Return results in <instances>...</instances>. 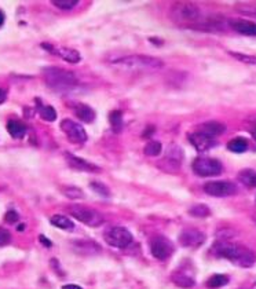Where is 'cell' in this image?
I'll list each match as a JSON object with an SVG mask.
<instances>
[{"label":"cell","mask_w":256,"mask_h":289,"mask_svg":"<svg viewBox=\"0 0 256 289\" xmlns=\"http://www.w3.org/2000/svg\"><path fill=\"white\" fill-rule=\"evenodd\" d=\"M171 279H172V282H174L176 286H179V288H192V286H194V279H193L190 275L181 273V271L172 274Z\"/></svg>","instance_id":"obj_23"},{"label":"cell","mask_w":256,"mask_h":289,"mask_svg":"<svg viewBox=\"0 0 256 289\" xmlns=\"http://www.w3.org/2000/svg\"><path fill=\"white\" fill-rule=\"evenodd\" d=\"M179 244L182 246H186V248H198L205 242V234L203 231H200L198 229L194 227H189L185 230L181 231L179 234Z\"/></svg>","instance_id":"obj_10"},{"label":"cell","mask_w":256,"mask_h":289,"mask_svg":"<svg viewBox=\"0 0 256 289\" xmlns=\"http://www.w3.org/2000/svg\"><path fill=\"white\" fill-rule=\"evenodd\" d=\"M237 179H238L245 188H256V171H253V170H249V168L242 170V171L238 172Z\"/></svg>","instance_id":"obj_22"},{"label":"cell","mask_w":256,"mask_h":289,"mask_svg":"<svg viewBox=\"0 0 256 289\" xmlns=\"http://www.w3.org/2000/svg\"><path fill=\"white\" fill-rule=\"evenodd\" d=\"M212 252L215 253V256L227 259L238 267H252L256 263L255 252L245 246L233 244L230 241H216L212 245Z\"/></svg>","instance_id":"obj_2"},{"label":"cell","mask_w":256,"mask_h":289,"mask_svg":"<svg viewBox=\"0 0 256 289\" xmlns=\"http://www.w3.org/2000/svg\"><path fill=\"white\" fill-rule=\"evenodd\" d=\"M251 289H256V284H253L252 285V288Z\"/></svg>","instance_id":"obj_42"},{"label":"cell","mask_w":256,"mask_h":289,"mask_svg":"<svg viewBox=\"0 0 256 289\" xmlns=\"http://www.w3.org/2000/svg\"><path fill=\"white\" fill-rule=\"evenodd\" d=\"M43 76L47 86L57 92H70L79 86V79L73 72L61 69L57 66L46 68L43 70Z\"/></svg>","instance_id":"obj_4"},{"label":"cell","mask_w":256,"mask_h":289,"mask_svg":"<svg viewBox=\"0 0 256 289\" xmlns=\"http://www.w3.org/2000/svg\"><path fill=\"white\" fill-rule=\"evenodd\" d=\"M90 188L94 190L95 193H98V194H101V196H103V197H109L110 196V192H109V189L103 185V183H99V182H91L90 183Z\"/></svg>","instance_id":"obj_34"},{"label":"cell","mask_w":256,"mask_h":289,"mask_svg":"<svg viewBox=\"0 0 256 289\" xmlns=\"http://www.w3.org/2000/svg\"><path fill=\"white\" fill-rule=\"evenodd\" d=\"M75 114L77 116V118H80L83 123L90 124L95 120V112L94 109H91L88 105H84V103H75Z\"/></svg>","instance_id":"obj_19"},{"label":"cell","mask_w":256,"mask_h":289,"mask_svg":"<svg viewBox=\"0 0 256 289\" xmlns=\"http://www.w3.org/2000/svg\"><path fill=\"white\" fill-rule=\"evenodd\" d=\"M150 251H152V255L156 259L164 260V259H167L172 253L174 248H172V244L170 242V240H167L166 237L157 236L150 242Z\"/></svg>","instance_id":"obj_12"},{"label":"cell","mask_w":256,"mask_h":289,"mask_svg":"<svg viewBox=\"0 0 256 289\" xmlns=\"http://www.w3.org/2000/svg\"><path fill=\"white\" fill-rule=\"evenodd\" d=\"M6 98H7V91L5 88H0V105L6 101Z\"/></svg>","instance_id":"obj_38"},{"label":"cell","mask_w":256,"mask_h":289,"mask_svg":"<svg viewBox=\"0 0 256 289\" xmlns=\"http://www.w3.org/2000/svg\"><path fill=\"white\" fill-rule=\"evenodd\" d=\"M109 64L130 72H155L164 66V62L161 59L149 57V55H139V54L109 58Z\"/></svg>","instance_id":"obj_3"},{"label":"cell","mask_w":256,"mask_h":289,"mask_svg":"<svg viewBox=\"0 0 256 289\" xmlns=\"http://www.w3.org/2000/svg\"><path fill=\"white\" fill-rule=\"evenodd\" d=\"M5 20H6L5 13H3V11L0 10V27H2V25H3V24H5Z\"/></svg>","instance_id":"obj_40"},{"label":"cell","mask_w":256,"mask_h":289,"mask_svg":"<svg viewBox=\"0 0 256 289\" xmlns=\"http://www.w3.org/2000/svg\"><path fill=\"white\" fill-rule=\"evenodd\" d=\"M11 242V234L10 231L5 229V227H0V246H6L7 244Z\"/></svg>","instance_id":"obj_35"},{"label":"cell","mask_w":256,"mask_h":289,"mask_svg":"<svg viewBox=\"0 0 256 289\" xmlns=\"http://www.w3.org/2000/svg\"><path fill=\"white\" fill-rule=\"evenodd\" d=\"M72 245L81 255H94V253H99L101 252L99 244H96L94 241L76 240L72 242Z\"/></svg>","instance_id":"obj_18"},{"label":"cell","mask_w":256,"mask_h":289,"mask_svg":"<svg viewBox=\"0 0 256 289\" xmlns=\"http://www.w3.org/2000/svg\"><path fill=\"white\" fill-rule=\"evenodd\" d=\"M224 131H226V127H224L222 123H219V121H208V123H204L201 124L197 129V132L205 135V136H208V138H212V139H215L216 136L223 134Z\"/></svg>","instance_id":"obj_17"},{"label":"cell","mask_w":256,"mask_h":289,"mask_svg":"<svg viewBox=\"0 0 256 289\" xmlns=\"http://www.w3.org/2000/svg\"><path fill=\"white\" fill-rule=\"evenodd\" d=\"M255 203H256V197H255Z\"/></svg>","instance_id":"obj_43"},{"label":"cell","mask_w":256,"mask_h":289,"mask_svg":"<svg viewBox=\"0 0 256 289\" xmlns=\"http://www.w3.org/2000/svg\"><path fill=\"white\" fill-rule=\"evenodd\" d=\"M182 160H183V152L178 144L172 143L167 149L166 157L163 160V170L170 168V171H178L181 168Z\"/></svg>","instance_id":"obj_11"},{"label":"cell","mask_w":256,"mask_h":289,"mask_svg":"<svg viewBox=\"0 0 256 289\" xmlns=\"http://www.w3.org/2000/svg\"><path fill=\"white\" fill-rule=\"evenodd\" d=\"M227 284H229V277H227V275H223V274H215L212 277H209L205 285H207L209 289H218Z\"/></svg>","instance_id":"obj_24"},{"label":"cell","mask_w":256,"mask_h":289,"mask_svg":"<svg viewBox=\"0 0 256 289\" xmlns=\"http://www.w3.org/2000/svg\"><path fill=\"white\" fill-rule=\"evenodd\" d=\"M42 47L44 50H47L51 54H55V55H58L59 58H62L66 62H69V64H79L81 61V55L79 51H76L73 48L69 47H54V46H50L47 43H43Z\"/></svg>","instance_id":"obj_13"},{"label":"cell","mask_w":256,"mask_h":289,"mask_svg":"<svg viewBox=\"0 0 256 289\" xmlns=\"http://www.w3.org/2000/svg\"><path fill=\"white\" fill-rule=\"evenodd\" d=\"M189 142L196 148L198 152H207V150L212 149L215 146V139L208 138L205 135L200 134V132H194V134H189Z\"/></svg>","instance_id":"obj_16"},{"label":"cell","mask_w":256,"mask_h":289,"mask_svg":"<svg viewBox=\"0 0 256 289\" xmlns=\"http://www.w3.org/2000/svg\"><path fill=\"white\" fill-rule=\"evenodd\" d=\"M109 121H110V125L114 132H120L121 128H123V114L118 110H114V112L110 113L109 116Z\"/></svg>","instance_id":"obj_27"},{"label":"cell","mask_w":256,"mask_h":289,"mask_svg":"<svg viewBox=\"0 0 256 289\" xmlns=\"http://www.w3.org/2000/svg\"><path fill=\"white\" fill-rule=\"evenodd\" d=\"M39 114H40V117L43 120H46V121H55V118H57V110L54 109L53 106H42L39 107Z\"/></svg>","instance_id":"obj_28"},{"label":"cell","mask_w":256,"mask_h":289,"mask_svg":"<svg viewBox=\"0 0 256 289\" xmlns=\"http://www.w3.org/2000/svg\"><path fill=\"white\" fill-rule=\"evenodd\" d=\"M62 289H83V288H81V286H79V285L69 284V285H64V286H62Z\"/></svg>","instance_id":"obj_39"},{"label":"cell","mask_w":256,"mask_h":289,"mask_svg":"<svg viewBox=\"0 0 256 289\" xmlns=\"http://www.w3.org/2000/svg\"><path fill=\"white\" fill-rule=\"evenodd\" d=\"M144 153L148 157H157L161 153V143L157 140H150L149 143H146L145 146Z\"/></svg>","instance_id":"obj_29"},{"label":"cell","mask_w":256,"mask_h":289,"mask_svg":"<svg viewBox=\"0 0 256 289\" xmlns=\"http://www.w3.org/2000/svg\"><path fill=\"white\" fill-rule=\"evenodd\" d=\"M61 129L65 132L66 138L73 143H84L87 140V132L84 127L70 118H65L61 121Z\"/></svg>","instance_id":"obj_9"},{"label":"cell","mask_w":256,"mask_h":289,"mask_svg":"<svg viewBox=\"0 0 256 289\" xmlns=\"http://www.w3.org/2000/svg\"><path fill=\"white\" fill-rule=\"evenodd\" d=\"M237 10L240 11L241 14H244L246 17H251L256 20V5H248V3H242V5L237 6Z\"/></svg>","instance_id":"obj_33"},{"label":"cell","mask_w":256,"mask_h":289,"mask_svg":"<svg viewBox=\"0 0 256 289\" xmlns=\"http://www.w3.org/2000/svg\"><path fill=\"white\" fill-rule=\"evenodd\" d=\"M105 241L113 248H127L128 245L133 244L134 237L128 229L117 226V227H112L110 230L106 231Z\"/></svg>","instance_id":"obj_7"},{"label":"cell","mask_w":256,"mask_h":289,"mask_svg":"<svg viewBox=\"0 0 256 289\" xmlns=\"http://www.w3.org/2000/svg\"><path fill=\"white\" fill-rule=\"evenodd\" d=\"M189 214L192 216H196V218H207L211 215V209L205 204H196L189 209Z\"/></svg>","instance_id":"obj_26"},{"label":"cell","mask_w":256,"mask_h":289,"mask_svg":"<svg viewBox=\"0 0 256 289\" xmlns=\"http://www.w3.org/2000/svg\"><path fill=\"white\" fill-rule=\"evenodd\" d=\"M252 135H253V139L256 140V128L253 129V131H252Z\"/></svg>","instance_id":"obj_41"},{"label":"cell","mask_w":256,"mask_h":289,"mask_svg":"<svg viewBox=\"0 0 256 289\" xmlns=\"http://www.w3.org/2000/svg\"><path fill=\"white\" fill-rule=\"evenodd\" d=\"M51 3H53L55 7L61 9V10H72V9H75L76 6L79 5L80 2H79V0H51Z\"/></svg>","instance_id":"obj_31"},{"label":"cell","mask_w":256,"mask_h":289,"mask_svg":"<svg viewBox=\"0 0 256 289\" xmlns=\"http://www.w3.org/2000/svg\"><path fill=\"white\" fill-rule=\"evenodd\" d=\"M7 131L14 139H22L27 134V125L20 120H10L7 123Z\"/></svg>","instance_id":"obj_20"},{"label":"cell","mask_w":256,"mask_h":289,"mask_svg":"<svg viewBox=\"0 0 256 289\" xmlns=\"http://www.w3.org/2000/svg\"><path fill=\"white\" fill-rule=\"evenodd\" d=\"M192 168L194 174H197L201 178H211L218 177L222 174L223 167L220 164V161L216 159H209V157H198L193 161Z\"/></svg>","instance_id":"obj_6"},{"label":"cell","mask_w":256,"mask_h":289,"mask_svg":"<svg viewBox=\"0 0 256 289\" xmlns=\"http://www.w3.org/2000/svg\"><path fill=\"white\" fill-rule=\"evenodd\" d=\"M65 160L68 163V166L72 168V170H76V171H83V172H99V168L94 164H91L90 161L84 160L81 157H77V156L72 155L69 152L65 153Z\"/></svg>","instance_id":"obj_14"},{"label":"cell","mask_w":256,"mask_h":289,"mask_svg":"<svg viewBox=\"0 0 256 289\" xmlns=\"http://www.w3.org/2000/svg\"><path fill=\"white\" fill-rule=\"evenodd\" d=\"M229 54L240 62H244L246 65H256V57L255 55H248V54L242 53H234V51H229Z\"/></svg>","instance_id":"obj_32"},{"label":"cell","mask_w":256,"mask_h":289,"mask_svg":"<svg viewBox=\"0 0 256 289\" xmlns=\"http://www.w3.org/2000/svg\"><path fill=\"white\" fill-rule=\"evenodd\" d=\"M5 219L7 223H17L20 219V215L16 211H7L5 215Z\"/></svg>","instance_id":"obj_36"},{"label":"cell","mask_w":256,"mask_h":289,"mask_svg":"<svg viewBox=\"0 0 256 289\" xmlns=\"http://www.w3.org/2000/svg\"><path fill=\"white\" fill-rule=\"evenodd\" d=\"M39 241H40V242H42L43 245L46 246V248H50V246H53V242L48 240V238L46 236H43V234H40V236H39Z\"/></svg>","instance_id":"obj_37"},{"label":"cell","mask_w":256,"mask_h":289,"mask_svg":"<svg viewBox=\"0 0 256 289\" xmlns=\"http://www.w3.org/2000/svg\"><path fill=\"white\" fill-rule=\"evenodd\" d=\"M203 189L212 197H230L237 193V186L227 181H211L205 183Z\"/></svg>","instance_id":"obj_8"},{"label":"cell","mask_w":256,"mask_h":289,"mask_svg":"<svg viewBox=\"0 0 256 289\" xmlns=\"http://www.w3.org/2000/svg\"><path fill=\"white\" fill-rule=\"evenodd\" d=\"M70 215L77 219L81 223H84L87 226H91V227H98L103 223V216H102L98 211L95 209H91L85 205H70L69 207Z\"/></svg>","instance_id":"obj_5"},{"label":"cell","mask_w":256,"mask_h":289,"mask_svg":"<svg viewBox=\"0 0 256 289\" xmlns=\"http://www.w3.org/2000/svg\"><path fill=\"white\" fill-rule=\"evenodd\" d=\"M171 17L172 20L179 24V25H185V27L190 28H201V29H207V28H212L218 31L219 27L222 25L219 21H211V20H205L203 17V13L198 9L197 6L193 3H176L172 10H171Z\"/></svg>","instance_id":"obj_1"},{"label":"cell","mask_w":256,"mask_h":289,"mask_svg":"<svg viewBox=\"0 0 256 289\" xmlns=\"http://www.w3.org/2000/svg\"><path fill=\"white\" fill-rule=\"evenodd\" d=\"M246 148H248V142L244 138H234L227 143V149L234 153H242V152H245Z\"/></svg>","instance_id":"obj_25"},{"label":"cell","mask_w":256,"mask_h":289,"mask_svg":"<svg viewBox=\"0 0 256 289\" xmlns=\"http://www.w3.org/2000/svg\"><path fill=\"white\" fill-rule=\"evenodd\" d=\"M230 28L244 36H256V22L233 18L229 21Z\"/></svg>","instance_id":"obj_15"},{"label":"cell","mask_w":256,"mask_h":289,"mask_svg":"<svg viewBox=\"0 0 256 289\" xmlns=\"http://www.w3.org/2000/svg\"><path fill=\"white\" fill-rule=\"evenodd\" d=\"M50 223L58 229H62V230H73L75 229V223L73 220H70L68 216L65 215H53L50 218Z\"/></svg>","instance_id":"obj_21"},{"label":"cell","mask_w":256,"mask_h":289,"mask_svg":"<svg viewBox=\"0 0 256 289\" xmlns=\"http://www.w3.org/2000/svg\"><path fill=\"white\" fill-rule=\"evenodd\" d=\"M61 192L64 193L65 196L70 200H79V198L84 197V194L81 192L79 188H75V186H64Z\"/></svg>","instance_id":"obj_30"}]
</instances>
